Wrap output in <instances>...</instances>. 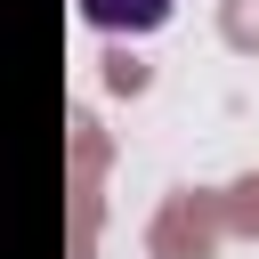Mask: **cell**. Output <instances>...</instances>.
<instances>
[{"instance_id": "cell-1", "label": "cell", "mask_w": 259, "mask_h": 259, "mask_svg": "<svg viewBox=\"0 0 259 259\" xmlns=\"http://www.w3.org/2000/svg\"><path fill=\"white\" fill-rule=\"evenodd\" d=\"M170 8L178 0H81V16L97 32H154V24H170Z\"/></svg>"}]
</instances>
